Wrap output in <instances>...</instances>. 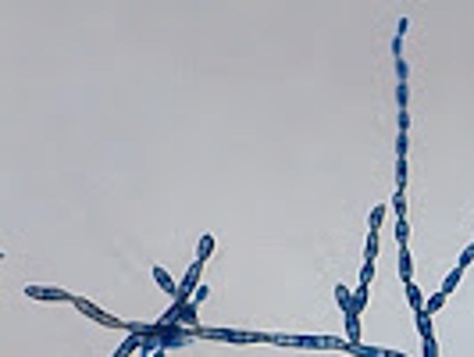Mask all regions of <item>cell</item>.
Wrapping results in <instances>:
<instances>
[{"label": "cell", "instance_id": "cell-4", "mask_svg": "<svg viewBox=\"0 0 474 357\" xmlns=\"http://www.w3.org/2000/svg\"><path fill=\"white\" fill-rule=\"evenodd\" d=\"M407 293H410V304H414V311L421 314V311H424V300H421V290H417V286L410 282V286H407Z\"/></svg>", "mask_w": 474, "mask_h": 357}, {"label": "cell", "instance_id": "cell-3", "mask_svg": "<svg viewBox=\"0 0 474 357\" xmlns=\"http://www.w3.org/2000/svg\"><path fill=\"white\" fill-rule=\"evenodd\" d=\"M211 247H214V236H204V240H200V250H196V261H207V257H211Z\"/></svg>", "mask_w": 474, "mask_h": 357}, {"label": "cell", "instance_id": "cell-6", "mask_svg": "<svg viewBox=\"0 0 474 357\" xmlns=\"http://www.w3.org/2000/svg\"><path fill=\"white\" fill-rule=\"evenodd\" d=\"M424 357H435V336H424Z\"/></svg>", "mask_w": 474, "mask_h": 357}, {"label": "cell", "instance_id": "cell-7", "mask_svg": "<svg viewBox=\"0 0 474 357\" xmlns=\"http://www.w3.org/2000/svg\"><path fill=\"white\" fill-rule=\"evenodd\" d=\"M470 261H474V243H470V247H467V250H463V257H460V268H467V264H470Z\"/></svg>", "mask_w": 474, "mask_h": 357}, {"label": "cell", "instance_id": "cell-1", "mask_svg": "<svg viewBox=\"0 0 474 357\" xmlns=\"http://www.w3.org/2000/svg\"><path fill=\"white\" fill-rule=\"evenodd\" d=\"M29 297H39V300H71L61 290H39V286H29Z\"/></svg>", "mask_w": 474, "mask_h": 357}, {"label": "cell", "instance_id": "cell-2", "mask_svg": "<svg viewBox=\"0 0 474 357\" xmlns=\"http://www.w3.org/2000/svg\"><path fill=\"white\" fill-rule=\"evenodd\" d=\"M153 279L161 282V290H168V293H175V297H178V282L171 279V275H168L164 268H153Z\"/></svg>", "mask_w": 474, "mask_h": 357}, {"label": "cell", "instance_id": "cell-5", "mask_svg": "<svg viewBox=\"0 0 474 357\" xmlns=\"http://www.w3.org/2000/svg\"><path fill=\"white\" fill-rule=\"evenodd\" d=\"M442 300H446V293L439 290L435 297H431V300H428V314H431V311H439V307H442Z\"/></svg>", "mask_w": 474, "mask_h": 357}]
</instances>
